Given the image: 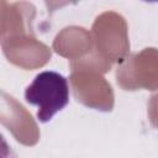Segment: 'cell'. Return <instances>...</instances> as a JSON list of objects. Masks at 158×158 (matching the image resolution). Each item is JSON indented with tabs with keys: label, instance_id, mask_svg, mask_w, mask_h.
Listing matches in <instances>:
<instances>
[{
	"label": "cell",
	"instance_id": "1",
	"mask_svg": "<svg viewBox=\"0 0 158 158\" xmlns=\"http://www.w3.org/2000/svg\"><path fill=\"white\" fill-rule=\"evenodd\" d=\"M25 100L37 106V120L48 122L69 102V85L65 77L53 70L38 73L25 90Z\"/></svg>",
	"mask_w": 158,
	"mask_h": 158
}]
</instances>
